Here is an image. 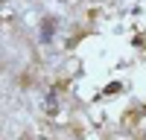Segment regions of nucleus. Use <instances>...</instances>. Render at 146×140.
<instances>
[{
  "label": "nucleus",
  "mask_w": 146,
  "mask_h": 140,
  "mask_svg": "<svg viewBox=\"0 0 146 140\" xmlns=\"http://www.w3.org/2000/svg\"><path fill=\"white\" fill-rule=\"evenodd\" d=\"M53 23H56V20H44V26H41V41H50V38H53Z\"/></svg>",
  "instance_id": "1"
},
{
  "label": "nucleus",
  "mask_w": 146,
  "mask_h": 140,
  "mask_svg": "<svg viewBox=\"0 0 146 140\" xmlns=\"http://www.w3.org/2000/svg\"><path fill=\"white\" fill-rule=\"evenodd\" d=\"M47 111L56 114V93H50V96H47Z\"/></svg>",
  "instance_id": "2"
}]
</instances>
